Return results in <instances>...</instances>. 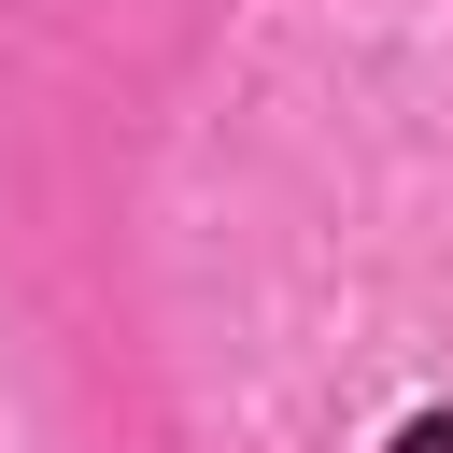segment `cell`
<instances>
[{
    "mask_svg": "<svg viewBox=\"0 0 453 453\" xmlns=\"http://www.w3.org/2000/svg\"><path fill=\"white\" fill-rule=\"evenodd\" d=\"M396 453H453V411H425V425H411V439H396Z\"/></svg>",
    "mask_w": 453,
    "mask_h": 453,
    "instance_id": "obj_1",
    "label": "cell"
}]
</instances>
